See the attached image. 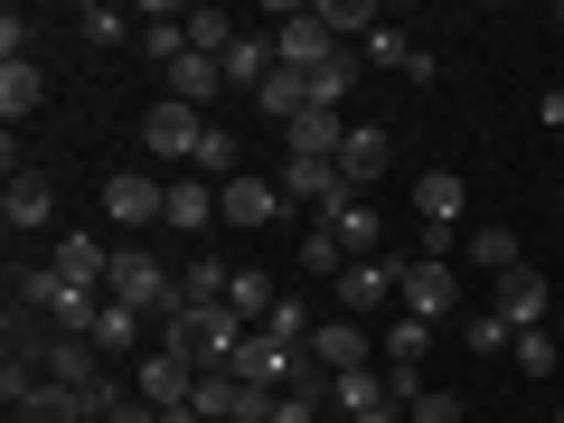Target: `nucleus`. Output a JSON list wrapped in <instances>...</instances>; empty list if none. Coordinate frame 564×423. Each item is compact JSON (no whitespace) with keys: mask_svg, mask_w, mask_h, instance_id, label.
I'll use <instances>...</instances> for the list:
<instances>
[{"mask_svg":"<svg viewBox=\"0 0 564 423\" xmlns=\"http://www.w3.org/2000/svg\"><path fill=\"white\" fill-rule=\"evenodd\" d=\"M104 302H122V311H141V321L161 329H180V273H170L161 254H141V245H113V273H104Z\"/></svg>","mask_w":564,"mask_h":423,"instance_id":"obj_1","label":"nucleus"},{"mask_svg":"<svg viewBox=\"0 0 564 423\" xmlns=\"http://www.w3.org/2000/svg\"><path fill=\"white\" fill-rule=\"evenodd\" d=\"M20 311H39L57 339H95V321H104V292H76V282H57L39 263V273H20Z\"/></svg>","mask_w":564,"mask_h":423,"instance_id":"obj_2","label":"nucleus"},{"mask_svg":"<svg viewBox=\"0 0 564 423\" xmlns=\"http://www.w3.org/2000/svg\"><path fill=\"white\" fill-rule=\"evenodd\" d=\"M395 302L414 311V321H452V311H462V273H452L443 254H404V282H395Z\"/></svg>","mask_w":564,"mask_h":423,"instance_id":"obj_3","label":"nucleus"},{"mask_svg":"<svg viewBox=\"0 0 564 423\" xmlns=\"http://www.w3.org/2000/svg\"><path fill=\"white\" fill-rule=\"evenodd\" d=\"M395 282H404V254H358L339 273V321H367V311L395 302Z\"/></svg>","mask_w":564,"mask_h":423,"instance_id":"obj_4","label":"nucleus"},{"mask_svg":"<svg viewBox=\"0 0 564 423\" xmlns=\"http://www.w3.org/2000/svg\"><path fill=\"white\" fill-rule=\"evenodd\" d=\"M104 217H113V226H161V217H170V180L113 170V180H104Z\"/></svg>","mask_w":564,"mask_h":423,"instance_id":"obj_5","label":"nucleus"},{"mask_svg":"<svg viewBox=\"0 0 564 423\" xmlns=\"http://www.w3.org/2000/svg\"><path fill=\"white\" fill-rule=\"evenodd\" d=\"M198 132H207V113H198V104H151V113H141V141H151V151H161L170 170H180V161H198Z\"/></svg>","mask_w":564,"mask_h":423,"instance_id":"obj_6","label":"nucleus"},{"mask_svg":"<svg viewBox=\"0 0 564 423\" xmlns=\"http://www.w3.org/2000/svg\"><path fill=\"white\" fill-rule=\"evenodd\" d=\"M489 311H499L508 329H545V321H555V292H545L536 263H518V273H499V302H489Z\"/></svg>","mask_w":564,"mask_h":423,"instance_id":"obj_7","label":"nucleus"},{"mask_svg":"<svg viewBox=\"0 0 564 423\" xmlns=\"http://www.w3.org/2000/svg\"><path fill=\"white\" fill-rule=\"evenodd\" d=\"M273 217H292L273 180H226L217 188V226H236V236H254V226H273Z\"/></svg>","mask_w":564,"mask_h":423,"instance_id":"obj_8","label":"nucleus"},{"mask_svg":"<svg viewBox=\"0 0 564 423\" xmlns=\"http://www.w3.org/2000/svg\"><path fill=\"white\" fill-rule=\"evenodd\" d=\"M386 348L367 339L358 321H329V329H311V367H321V377H348V367H377Z\"/></svg>","mask_w":564,"mask_h":423,"instance_id":"obj_9","label":"nucleus"},{"mask_svg":"<svg viewBox=\"0 0 564 423\" xmlns=\"http://www.w3.org/2000/svg\"><path fill=\"white\" fill-rule=\"evenodd\" d=\"M0 217H10V236H47V217H57V188H47L39 170H10V188H0Z\"/></svg>","mask_w":564,"mask_h":423,"instance_id":"obj_10","label":"nucleus"},{"mask_svg":"<svg viewBox=\"0 0 564 423\" xmlns=\"http://www.w3.org/2000/svg\"><path fill=\"white\" fill-rule=\"evenodd\" d=\"M282 141H292V161H339V151H348V113L311 104V113H292V122H282Z\"/></svg>","mask_w":564,"mask_h":423,"instance_id":"obj_11","label":"nucleus"},{"mask_svg":"<svg viewBox=\"0 0 564 423\" xmlns=\"http://www.w3.org/2000/svg\"><path fill=\"white\" fill-rule=\"evenodd\" d=\"M273 57L292 66V76H311V66H321V57H339V39H329V29H321V10H292V20L273 29Z\"/></svg>","mask_w":564,"mask_h":423,"instance_id":"obj_12","label":"nucleus"},{"mask_svg":"<svg viewBox=\"0 0 564 423\" xmlns=\"http://www.w3.org/2000/svg\"><path fill=\"white\" fill-rule=\"evenodd\" d=\"M47 273L76 282V292H104V273H113V245H95V236H57V245H47Z\"/></svg>","mask_w":564,"mask_h":423,"instance_id":"obj_13","label":"nucleus"},{"mask_svg":"<svg viewBox=\"0 0 564 423\" xmlns=\"http://www.w3.org/2000/svg\"><path fill=\"white\" fill-rule=\"evenodd\" d=\"M321 404H329L339 423H358V414H386L395 395H386V367H348V377H329V386H321Z\"/></svg>","mask_w":564,"mask_h":423,"instance_id":"obj_14","label":"nucleus"},{"mask_svg":"<svg viewBox=\"0 0 564 423\" xmlns=\"http://www.w3.org/2000/svg\"><path fill=\"white\" fill-rule=\"evenodd\" d=\"M188 395H198V367H188L180 348H151V358H141V404L170 414V404H188Z\"/></svg>","mask_w":564,"mask_h":423,"instance_id":"obj_15","label":"nucleus"},{"mask_svg":"<svg viewBox=\"0 0 564 423\" xmlns=\"http://www.w3.org/2000/svg\"><path fill=\"white\" fill-rule=\"evenodd\" d=\"M217 66H226V95H245V104H254V95H263V76H273L282 57H273V39H263V29H245V39L226 47Z\"/></svg>","mask_w":564,"mask_h":423,"instance_id":"obj_16","label":"nucleus"},{"mask_svg":"<svg viewBox=\"0 0 564 423\" xmlns=\"http://www.w3.org/2000/svg\"><path fill=\"white\" fill-rule=\"evenodd\" d=\"M386 161H395V141L377 132V122H348V151H339V170H348V188L367 198V180H386Z\"/></svg>","mask_w":564,"mask_h":423,"instance_id":"obj_17","label":"nucleus"},{"mask_svg":"<svg viewBox=\"0 0 564 423\" xmlns=\"http://www.w3.org/2000/svg\"><path fill=\"white\" fill-rule=\"evenodd\" d=\"M321 226H329V236L348 245V263H358V254H377V245H386V226H377V207H367V198H339V207H321Z\"/></svg>","mask_w":564,"mask_h":423,"instance_id":"obj_18","label":"nucleus"},{"mask_svg":"<svg viewBox=\"0 0 564 423\" xmlns=\"http://www.w3.org/2000/svg\"><path fill=\"white\" fill-rule=\"evenodd\" d=\"M217 95H226V66H217V57H198V47H188V57L170 66V104H198V113H207V104H217Z\"/></svg>","mask_w":564,"mask_h":423,"instance_id":"obj_19","label":"nucleus"},{"mask_svg":"<svg viewBox=\"0 0 564 423\" xmlns=\"http://www.w3.org/2000/svg\"><path fill=\"white\" fill-rule=\"evenodd\" d=\"M217 226V188L207 180H170V236H207Z\"/></svg>","mask_w":564,"mask_h":423,"instance_id":"obj_20","label":"nucleus"},{"mask_svg":"<svg viewBox=\"0 0 564 423\" xmlns=\"http://www.w3.org/2000/svg\"><path fill=\"white\" fill-rule=\"evenodd\" d=\"M273 302H282L273 282H263V273H254V263H236V282H226V311H236V321H245V329H263V321H273Z\"/></svg>","mask_w":564,"mask_h":423,"instance_id":"obj_21","label":"nucleus"},{"mask_svg":"<svg viewBox=\"0 0 564 423\" xmlns=\"http://www.w3.org/2000/svg\"><path fill=\"white\" fill-rule=\"evenodd\" d=\"M414 217L452 236V217H462V180H452V170H423V180H414Z\"/></svg>","mask_w":564,"mask_h":423,"instance_id":"obj_22","label":"nucleus"},{"mask_svg":"<svg viewBox=\"0 0 564 423\" xmlns=\"http://www.w3.org/2000/svg\"><path fill=\"white\" fill-rule=\"evenodd\" d=\"M226 282H236V263H217V254L180 263V311H207V302H226Z\"/></svg>","mask_w":564,"mask_h":423,"instance_id":"obj_23","label":"nucleus"},{"mask_svg":"<svg viewBox=\"0 0 564 423\" xmlns=\"http://www.w3.org/2000/svg\"><path fill=\"white\" fill-rule=\"evenodd\" d=\"M39 95H47L39 57H20V66H0V113H10V122H29V113H39Z\"/></svg>","mask_w":564,"mask_h":423,"instance_id":"obj_24","label":"nucleus"},{"mask_svg":"<svg viewBox=\"0 0 564 423\" xmlns=\"http://www.w3.org/2000/svg\"><path fill=\"white\" fill-rule=\"evenodd\" d=\"M518 236H508V226H470V273H489V282H499V273H518Z\"/></svg>","mask_w":564,"mask_h":423,"instance_id":"obj_25","label":"nucleus"},{"mask_svg":"<svg viewBox=\"0 0 564 423\" xmlns=\"http://www.w3.org/2000/svg\"><path fill=\"white\" fill-rule=\"evenodd\" d=\"M236 161H245V141L226 132V122H207V132H198V161H188V170H198L207 188H226V170H236Z\"/></svg>","mask_w":564,"mask_h":423,"instance_id":"obj_26","label":"nucleus"},{"mask_svg":"<svg viewBox=\"0 0 564 423\" xmlns=\"http://www.w3.org/2000/svg\"><path fill=\"white\" fill-rule=\"evenodd\" d=\"M321 29H329V39H339V47H348V39L367 47V39H377L386 20H377V10H367V0H321Z\"/></svg>","mask_w":564,"mask_h":423,"instance_id":"obj_27","label":"nucleus"},{"mask_svg":"<svg viewBox=\"0 0 564 423\" xmlns=\"http://www.w3.org/2000/svg\"><path fill=\"white\" fill-rule=\"evenodd\" d=\"M348 85H358V47H339V57H321V66H311V104H329V113L348 104Z\"/></svg>","mask_w":564,"mask_h":423,"instance_id":"obj_28","label":"nucleus"},{"mask_svg":"<svg viewBox=\"0 0 564 423\" xmlns=\"http://www.w3.org/2000/svg\"><path fill=\"white\" fill-rule=\"evenodd\" d=\"M433 329H443V321H414V311H404V321L386 329V358H377V367H423V348H433Z\"/></svg>","mask_w":564,"mask_h":423,"instance_id":"obj_29","label":"nucleus"},{"mask_svg":"<svg viewBox=\"0 0 564 423\" xmlns=\"http://www.w3.org/2000/svg\"><path fill=\"white\" fill-rule=\"evenodd\" d=\"M508 358H518L527 377H564V339H555V329H518V348H508Z\"/></svg>","mask_w":564,"mask_h":423,"instance_id":"obj_30","label":"nucleus"},{"mask_svg":"<svg viewBox=\"0 0 564 423\" xmlns=\"http://www.w3.org/2000/svg\"><path fill=\"white\" fill-rule=\"evenodd\" d=\"M302 273H329V282H339V273H348V245H339V236H329V226H321V217H311V226H302Z\"/></svg>","mask_w":564,"mask_h":423,"instance_id":"obj_31","label":"nucleus"},{"mask_svg":"<svg viewBox=\"0 0 564 423\" xmlns=\"http://www.w3.org/2000/svg\"><path fill=\"white\" fill-rule=\"evenodd\" d=\"M141 329H151V321H141V311L104 302V321H95V348H104V358H122V348H141Z\"/></svg>","mask_w":564,"mask_h":423,"instance_id":"obj_32","label":"nucleus"},{"mask_svg":"<svg viewBox=\"0 0 564 423\" xmlns=\"http://www.w3.org/2000/svg\"><path fill=\"white\" fill-rule=\"evenodd\" d=\"M236 39H245V29L226 20V10H188V47H198V57H226Z\"/></svg>","mask_w":564,"mask_h":423,"instance_id":"obj_33","label":"nucleus"},{"mask_svg":"<svg viewBox=\"0 0 564 423\" xmlns=\"http://www.w3.org/2000/svg\"><path fill=\"white\" fill-rule=\"evenodd\" d=\"M462 339H470V358H508V348H518V329H508L499 311H470V329H462Z\"/></svg>","mask_w":564,"mask_h":423,"instance_id":"obj_34","label":"nucleus"},{"mask_svg":"<svg viewBox=\"0 0 564 423\" xmlns=\"http://www.w3.org/2000/svg\"><path fill=\"white\" fill-rule=\"evenodd\" d=\"M141 39V10H85V47H122Z\"/></svg>","mask_w":564,"mask_h":423,"instance_id":"obj_35","label":"nucleus"},{"mask_svg":"<svg viewBox=\"0 0 564 423\" xmlns=\"http://www.w3.org/2000/svg\"><path fill=\"white\" fill-rule=\"evenodd\" d=\"M358 57H367V66H404V76H414V57H423V47L404 39V29H377V39H367Z\"/></svg>","mask_w":564,"mask_h":423,"instance_id":"obj_36","label":"nucleus"},{"mask_svg":"<svg viewBox=\"0 0 564 423\" xmlns=\"http://www.w3.org/2000/svg\"><path fill=\"white\" fill-rule=\"evenodd\" d=\"M263 329H273L282 348H311V329H321V321H311V311L292 302V292H282V302H273V321H263Z\"/></svg>","mask_w":564,"mask_h":423,"instance_id":"obj_37","label":"nucleus"},{"mask_svg":"<svg viewBox=\"0 0 564 423\" xmlns=\"http://www.w3.org/2000/svg\"><path fill=\"white\" fill-rule=\"evenodd\" d=\"M29 47H39V20L29 10H0V66H20Z\"/></svg>","mask_w":564,"mask_h":423,"instance_id":"obj_38","label":"nucleus"},{"mask_svg":"<svg viewBox=\"0 0 564 423\" xmlns=\"http://www.w3.org/2000/svg\"><path fill=\"white\" fill-rule=\"evenodd\" d=\"M404 414H414V423H462V395H452V386H423Z\"/></svg>","mask_w":564,"mask_h":423,"instance_id":"obj_39","label":"nucleus"},{"mask_svg":"<svg viewBox=\"0 0 564 423\" xmlns=\"http://www.w3.org/2000/svg\"><path fill=\"white\" fill-rule=\"evenodd\" d=\"M104 423H161V414H151L141 395H113V404H104Z\"/></svg>","mask_w":564,"mask_h":423,"instance_id":"obj_40","label":"nucleus"},{"mask_svg":"<svg viewBox=\"0 0 564 423\" xmlns=\"http://www.w3.org/2000/svg\"><path fill=\"white\" fill-rule=\"evenodd\" d=\"M358 423H395V404H386V414H358Z\"/></svg>","mask_w":564,"mask_h":423,"instance_id":"obj_41","label":"nucleus"},{"mask_svg":"<svg viewBox=\"0 0 564 423\" xmlns=\"http://www.w3.org/2000/svg\"><path fill=\"white\" fill-rule=\"evenodd\" d=\"M555 339H564V302H555Z\"/></svg>","mask_w":564,"mask_h":423,"instance_id":"obj_42","label":"nucleus"},{"mask_svg":"<svg viewBox=\"0 0 564 423\" xmlns=\"http://www.w3.org/2000/svg\"><path fill=\"white\" fill-rule=\"evenodd\" d=\"M236 423H254V414H236Z\"/></svg>","mask_w":564,"mask_h":423,"instance_id":"obj_43","label":"nucleus"},{"mask_svg":"<svg viewBox=\"0 0 564 423\" xmlns=\"http://www.w3.org/2000/svg\"><path fill=\"white\" fill-rule=\"evenodd\" d=\"M555 423H564V414H555Z\"/></svg>","mask_w":564,"mask_h":423,"instance_id":"obj_44","label":"nucleus"}]
</instances>
